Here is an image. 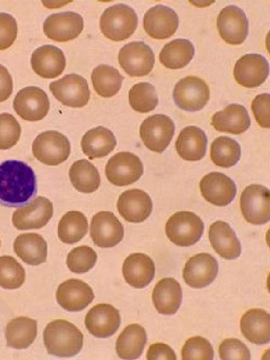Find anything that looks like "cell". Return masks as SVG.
Instances as JSON below:
<instances>
[{
  "mask_svg": "<svg viewBox=\"0 0 270 360\" xmlns=\"http://www.w3.org/2000/svg\"><path fill=\"white\" fill-rule=\"evenodd\" d=\"M37 179L33 169L18 160L0 165V205H24L37 194Z\"/></svg>",
  "mask_w": 270,
  "mask_h": 360,
  "instance_id": "obj_1",
  "label": "cell"
},
{
  "mask_svg": "<svg viewBox=\"0 0 270 360\" xmlns=\"http://www.w3.org/2000/svg\"><path fill=\"white\" fill-rule=\"evenodd\" d=\"M44 340L49 354L58 357H72L82 349L84 337L75 325L58 319L46 326Z\"/></svg>",
  "mask_w": 270,
  "mask_h": 360,
  "instance_id": "obj_2",
  "label": "cell"
},
{
  "mask_svg": "<svg viewBox=\"0 0 270 360\" xmlns=\"http://www.w3.org/2000/svg\"><path fill=\"white\" fill-rule=\"evenodd\" d=\"M137 25L136 13L125 4H117L107 8L100 21L104 37L115 42L129 39L134 34Z\"/></svg>",
  "mask_w": 270,
  "mask_h": 360,
  "instance_id": "obj_3",
  "label": "cell"
},
{
  "mask_svg": "<svg viewBox=\"0 0 270 360\" xmlns=\"http://www.w3.org/2000/svg\"><path fill=\"white\" fill-rule=\"evenodd\" d=\"M205 229L204 223L195 214L179 212L167 221L165 231L170 241L176 246L189 248L198 243Z\"/></svg>",
  "mask_w": 270,
  "mask_h": 360,
  "instance_id": "obj_4",
  "label": "cell"
},
{
  "mask_svg": "<svg viewBox=\"0 0 270 360\" xmlns=\"http://www.w3.org/2000/svg\"><path fill=\"white\" fill-rule=\"evenodd\" d=\"M32 151L36 159L41 163L58 166L68 160L71 145L64 134L56 131H46L35 139Z\"/></svg>",
  "mask_w": 270,
  "mask_h": 360,
  "instance_id": "obj_5",
  "label": "cell"
},
{
  "mask_svg": "<svg viewBox=\"0 0 270 360\" xmlns=\"http://www.w3.org/2000/svg\"><path fill=\"white\" fill-rule=\"evenodd\" d=\"M175 132L172 120L165 115H154L140 127V137L150 151L162 153L170 144Z\"/></svg>",
  "mask_w": 270,
  "mask_h": 360,
  "instance_id": "obj_6",
  "label": "cell"
},
{
  "mask_svg": "<svg viewBox=\"0 0 270 360\" xmlns=\"http://www.w3.org/2000/svg\"><path fill=\"white\" fill-rule=\"evenodd\" d=\"M211 97L206 82L194 76L179 80L175 85L173 93L176 105L184 110L196 112L205 108Z\"/></svg>",
  "mask_w": 270,
  "mask_h": 360,
  "instance_id": "obj_7",
  "label": "cell"
},
{
  "mask_svg": "<svg viewBox=\"0 0 270 360\" xmlns=\"http://www.w3.org/2000/svg\"><path fill=\"white\" fill-rule=\"evenodd\" d=\"M118 62L125 72L132 77L148 75L154 68L155 55L151 48L142 41L125 45L118 53Z\"/></svg>",
  "mask_w": 270,
  "mask_h": 360,
  "instance_id": "obj_8",
  "label": "cell"
},
{
  "mask_svg": "<svg viewBox=\"0 0 270 360\" xmlns=\"http://www.w3.org/2000/svg\"><path fill=\"white\" fill-rule=\"evenodd\" d=\"M143 174L140 158L129 152L119 153L111 158L105 167V175L113 186L124 187L136 182Z\"/></svg>",
  "mask_w": 270,
  "mask_h": 360,
  "instance_id": "obj_9",
  "label": "cell"
},
{
  "mask_svg": "<svg viewBox=\"0 0 270 360\" xmlns=\"http://www.w3.org/2000/svg\"><path fill=\"white\" fill-rule=\"evenodd\" d=\"M49 88L53 97L68 107L83 108L90 99L87 81L77 74L68 75L51 82Z\"/></svg>",
  "mask_w": 270,
  "mask_h": 360,
  "instance_id": "obj_10",
  "label": "cell"
},
{
  "mask_svg": "<svg viewBox=\"0 0 270 360\" xmlns=\"http://www.w3.org/2000/svg\"><path fill=\"white\" fill-rule=\"evenodd\" d=\"M16 113L30 122L41 121L50 109L47 94L39 87L27 86L20 90L13 101Z\"/></svg>",
  "mask_w": 270,
  "mask_h": 360,
  "instance_id": "obj_11",
  "label": "cell"
},
{
  "mask_svg": "<svg viewBox=\"0 0 270 360\" xmlns=\"http://www.w3.org/2000/svg\"><path fill=\"white\" fill-rule=\"evenodd\" d=\"M270 193L259 185L247 187L240 199V206L245 220L254 225H263L270 219Z\"/></svg>",
  "mask_w": 270,
  "mask_h": 360,
  "instance_id": "obj_12",
  "label": "cell"
},
{
  "mask_svg": "<svg viewBox=\"0 0 270 360\" xmlns=\"http://www.w3.org/2000/svg\"><path fill=\"white\" fill-rule=\"evenodd\" d=\"M217 27L221 39L231 45L243 44L249 33V21L244 11L236 6L224 8L219 15Z\"/></svg>",
  "mask_w": 270,
  "mask_h": 360,
  "instance_id": "obj_13",
  "label": "cell"
},
{
  "mask_svg": "<svg viewBox=\"0 0 270 360\" xmlns=\"http://www.w3.org/2000/svg\"><path fill=\"white\" fill-rule=\"evenodd\" d=\"M53 203L46 198L39 196L26 206L18 208L13 216V224L18 230L39 229L51 219Z\"/></svg>",
  "mask_w": 270,
  "mask_h": 360,
  "instance_id": "obj_14",
  "label": "cell"
},
{
  "mask_svg": "<svg viewBox=\"0 0 270 360\" xmlns=\"http://www.w3.org/2000/svg\"><path fill=\"white\" fill-rule=\"evenodd\" d=\"M90 236L96 246L101 248H112L122 242L124 228L112 212H101L96 214L92 219Z\"/></svg>",
  "mask_w": 270,
  "mask_h": 360,
  "instance_id": "obj_15",
  "label": "cell"
},
{
  "mask_svg": "<svg viewBox=\"0 0 270 360\" xmlns=\"http://www.w3.org/2000/svg\"><path fill=\"white\" fill-rule=\"evenodd\" d=\"M84 29L82 17L74 12L52 14L44 24L48 39L56 42H68L77 39Z\"/></svg>",
  "mask_w": 270,
  "mask_h": 360,
  "instance_id": "obj_16",
  "label": "cell"
},
{
  "mask_svg": "<svg viewBox=\"0 0 270 360\" xmlns=\"http://www.w3.org/2000/svg\"><path fill=\"white\" fill-rule=\"evenodd\" d=\"M219 274V264L215 257L207 253H201L191 257L184 269L186 283L195 289H201L212 284Z\"/></svg>",
  "mask_w": 270,
  "mask_h": 360,
  "instance_id": "obj_17",
  "label": "cell"
},
{
  "mask_svg": "<svg viewBox=\"0 0 270 360\" xmlns=\"http://www.w3.org/2000/svg\"><path fill=\"white\" fill-rule=\"evenodd\" d=\"M121 315L112 305L98 304L86 315L85 326L88 332L97 338L105 339L116 333L121 326Z\"/></svg>",
  "mask_w": 270,
  "mask_h": 360,
  "instance_id": "obj_18",
  "label": "cell"
},
{
  "mask_svg": "<svg viewBox=\"0 0 270 360\" xmlns=\"http://www.w3.org/2000/svg\"><path fill=\"white\" fill-rule=\"evenodd\" d=\"M200 188L203 198L210 203L224 207L234 200L237 188L229 176L221 172H212L201 179Z\"/></svg>",
  "mask_w": 270,
  "mask_h": 360,
  "instance_id": "obj_19",
  "label": "cell"
},
{
  "mask_svg": "<svg viewBox=\"0 0 270 360\" xmlns=\"http://www.w3.org/2000/svg\"><path fill=\"white\" fill-rule=\"evenodd\" d=\"M269 74V65L264 56L248 53L240 58L233 70L236 82L247 88H255L265 82Z\"/></svg>",
  "mask_w": 270,
  "mask_h": 360,
  "instance_id": "obj_20",
  "label": "cell"
},
{
  "mask_svg": "<svg viewBox=\"0 0 270 360\" xmlns=\"http://www.w3.org/2000/svg\"><path fill=\"white\" fill-rule=\"evenodd\" d=\"M179 27V17L172 8L158 5L150 8L143 18V28L151 38L159 40L172 37Z\"/></svg>",
  "mask_w": 270,
  "mask_h": 360,
  "instance_id": "obj_21",
  "label": "cell"
},
{
  "mask_svg": "<svg viewBox=\"0 0 270 360\" xmlns=\"http://www.w3.org/2000/svg\"><path fill=\"white\" fill-rule=\"evenodd\" d=\"M95 298L94 290L84 282L71 279L60 285L56 292L58 304L70 312L86 309Z\"/></svg>",
  "mask_w": 270,
  "mask_h": 360,
  "instance_id": "obj_22",
  "label": "cell"
},
{
  "mask_svg": "<svg viewBox=\"0 0 270 360\" xmlns=\"http://www.w3.org/2000/svg\"><path fill=\"white\" fill-rule=\"evenodd\" d=\"M117 207L120 215L127 221L142 223L152 214L153 203L146 192L132 189L120 196Z\"/></svg>",
  "mask_w": 270,
  "mask_h": 360,
  "instance_id": "obj_23",
  "label": "cell"
},
{
  "mask_svg": "<svg viewBox=\"0 0 270 360\" xmlns=\"http://www.w3.org/2000/svg\"><path fill=\"white\" fill-rule=\"evenodd\" d=\"M31 63L36 74L45 79L61 75L67 65L63 51L53 45H44L36 49Z\"/></svg>",
  "mask_w": 270,
  "mask_h": 360,
  "instance_id": "obj_24",
  "label": "cell"
},
{
  "mask_svg": "<svg viewBox=\"0 0 270 360\" xmlns=\"http://www.w3.org/2000/svg\"><path fill=\"white\" fill-rule=\"evenodd\" d=\"M123 276L131 287L143 289L153 282L155 276V264L153 259L143 253L129 255L123 265Z\"/></svg>",
  "mask_w": 270,
  "mask_h": 360,
  "instance_id": "obj_25",
  "label": "cell"
},
{
  "mask_svg": "<svg viewBox=\"0 0 270 360\" xmlns=\"http://www.w3.org/2000/svg\"><path fill=\"white\" fill-rule=\"evenodd\" d=\"M209 240L214 250L222 258L233 260L241 256V243L228 223L219 221L210 226Z\"/></svg>",
  "mask_w": 270,
  "mask_h": 360,
  "instance_id": "obj_26",
  "label": "cell"
},
{
  "mask_svg": "<svg viewBox=\"0 0 270 360\" xmlns=\"http://www.w3.org/2000/svg\"><path fill=\"white\" fill-rule=\"evenodd\" d=\"M212 125L218 131L240 135L250 129L251 119L245 106L231 104L213 115Z\"/></svg>",
  "mask_w": 270,
  "mask_h": 360,
  "instance_id": "obj_27",
  "label": "cell"
},
{
  "mask_svg": "<svg viewBox=\"0 0 270 360\" xmlns=\"http://www.w3.org/2000/svg\"><path fill=\"white\" fill-rule=\"evenodd\" d=\"M207 138L205 133L196 127H188L180 132L175 143L177 154L182 159L196 162L206 155Z\"/></svg>",
  "mask_w": 270,
  "mask_h": 360,
  "instance_id": "obj_28",
  "label": "cell"
},
{
  "mask_svg": "<svg viewBox=\"0 0 270 360\" xmlns=\"http://www.w3.org/2000/svg\"><path fill=\"white\" fill-rule=\"evenodd\" d=\"M183 289L174 278L160 281L156 285L153 301L157 311L163 315L175 314L183 302Z\"/></svg>",
  "mask_w": 270,
  "mask_h": 360,
  "instance_id": "obj_29",
  "label": "cell"
},
{
  "mask_svg": "<svg viewBox=\"0 0 270 360\" xmlns=\"http://www.w3.org/2000/svg\"><path fill=\"white\" fill-rule=\"evenodd\" d=\"M13 248L17 256L27 264L37 266L47 260L48 245L40 234H20L15 240Z\"/></svg>",
  "mask_w": 270,
  "mask_h": 360,
  "instance_id": "obj_30",
  "label": "cell"
},
{
  "mask_svg": "<svg viewBox=\"0 0 270 360\" xmlns=\"http://www.w3.org/2000/svg\"><path fill=\"white\" fill-rule=\"evenodd\" d=\"M241 331L251 343L264 345L270 341V316L263 309H253L241 319Z\"/></svg>",
  "mask_w": 270,
  "mask_h": 360,
  "instance_id": "obj_31",
  "label": "cell"
},
{
  "mask_svg": "<svg viewBox=\"0 0 270 360\" xmlns=\"http://www.w3.org/2000/svg\"><path fill=\"white\" fill-rule=\"evenodd\" d=\"M116 144L113 133L103 127L88 131L81 141L83 153L91 160L107 157L113 151Z\"/></svg>",
  "mask_w": 270,
  "mask_h": 360,
  "instance_id": "obj_32",
  "label": "cell"
},
{
  "mask_svg": "<svg viewBox=\"0 0 270 360\" xmlns=\"http://www.w3.org/2000/svg\"><path fill=\"white\" fill-rule=\"evenodd\" d=\"M145 328L137 323L126 327L116 341V352L122 359H139L147 343Z\"/></svg>",
  "mask_w": 270,
  "mask_h": 360,
  "instance_id": "obj_33",
  "label": "cell"
},
{
  "mask_svg": "<svg viewBox=\"0 0 270 360\" xmlns=\"http://www.w3.org/2000/svg\"><path fill=\"white\" fill-rule=\"evenodd\" d=\"M37 333L36 320L25 316L13 319L6 330L8 346L17 349H26L34 343Z\"/></svg>",
  "mask_w": 270,
  "mask_h": 360,
  "instance_id": "obj_34",
  "label": "cell"
},
{
  "mask_svg": "<svg viewBox=\"0 0 270 360\" xmlns=\"http://www.w3.org/2000/svg\"><path fill=\"white\" fill-rule=\"evenodd\" d=\"M195 47L188 39H175L166 44L160 54V63L170 70L188 65L195 56Z\"/></svg>",
  "mask_w": 270,
  "mask_h": 360,
  "instance_id": "obj_35",
  "label": "cell"
},
{
  "mask_svg": "<svg viewBox=\"0 0 270 360\" xmlns=\"http://www.w3.org/2000/svg\"><path fill=\"white\" fill-rule=\"evenodd\" d=\"M70 179L73 187L82 193L96 192L101 181L98 169L86 160L73 163L70 169Z\"/></svg>",
  "mask_w": 270,
  "mask_h": 360,
  "instance_id": "obj_36",
  "label": "cell"
},
{
  "mask_svg": "<svg viewBox=\"0 0 270 360\" xmlns=\"http://www.w3.org/2000/svg\"><path fill=\"white\" fill-rule=\"evenodd\" d=\"M124 79L117 70L105 65L97 67L92 73L95 91L103 98H112L117 94Z\"/></svg>",
  "mask_w": 270,
  "mask_h": 360,
  "instance_id": "obj_37",
  "label": "cell"
},
{
  "mask_svg": "<svg viewBox=\"0 0 270 360\" xmlns=\"http://www.w3.org/2000/svg\"><path fill=\"white\" fill-rule=\"evenodd\" d=\"M88 226V220L82 212H70L58 223V238L65 244L75 245L86 236Z\"/></svg>",
  "mask_w": 270,
  "mask_h": 360,
  "instance_id": "obj_38",
  "label": "cell"
},
{
  "mask_svg": "<svg viewBox=\"0 0 270 360\" xmlns=\"http://www.w3.org/2000/svg\"><path fill=\"white\" fill-rule=\"evenodd\" d=\"M241 146L234 139L227 136L216 139L211 146V158L218 167L230 168L241 159Z\"/></svg>",
  "mask_w": 270,
  "mask_h": 360,
  "instance_id": "obj_39",
  "label": "cell"
},
{
  "mask_svg": "<svg viewBox=\"0 0 270 360\" xmlns=\"http://www.w3.org/2000/svg\"><path fill=\"white\" fill-rule=\"evenodd\" d=\"M129 103L136 112L146 113L154 110L159 104L155 87L148 82H140L129 91Z\"/></svg>",
  "mask_w": 270,
  "mask_h": 360,
  "instance_id": "obj_40",
  "label": "cell"
},
{
  "mask_svg": "<svg viewBox=\"0 0 270 360\" xmlns=\"http://www.w3.org/2000/svg\"><path fill=\"white\" fill-rule=\"evenodd\" d=\"M25 280V269L15 258L0 257V287L7 290L18 289Z\"/></svg>",
  "mask_w": 270,
  "mask_h": 360,
  "instance_id": "obj_41",
  "label": "cell"
},
{
  "mask_svg": "<svg viewBox=\"0 0 270 360\" xmlns=\"http://www.w3.org/2000/svg\"><path fill=\"white\" fill-rule=\"evenodd\" d=\"M97 259L98 255L93 248L81 246L73 249L69 253L67 264L72 273L83 274L94 267Z\"/></svg>",
  "mask_w": 270,
  "mask_h": 360,
  "instance_id": "obj_42",
  "label": "cell"
},
{
  "mask_svg": "<svg viewBox=\"0 0 270 360\" xmlns=\"http://www.w3.org/2000/svg\"><path fill=\"white\" fill-rule=\"evenodd\" d=\"M21 135V127L11 114H0V150H8L15 146Z\"/></svg>",
  "mask_w": 270,
  "mask_h": 360,
  "instance_id": "obj_43",
  "label": "cell"
},
{
  "mask_svg": "<svg viewBox=\"0 0 270 360\" xmlns=\"http://www.w3.org/2000/svg\"><path fill=\"white\" fill-rule=\"evenodd\" d=\"M184 360H212L214 358L213 346L208 340L201 337L188 340L182 349Z\"/></svg>",
  "mask_w": 270,
  "mask_h": 360,
  "instance_id": "obj_44",
  "label": "cell"
},
{
  "mask_svg": "<svg viewBox=\"0 0 270 360\" xmlns=\"http://www.w3.org/2000/svg\"><path fill=\"white\" fill-rule=\"evenodd\" d=\"M220 358L224 360L229 359H251L249 348L241 340L237 339H226L219 347Z\"/></svg>",
  "mask_w": 270,
  "mask_h": 360,
  "instance_id": "obj_45",
  "label": "cell"
},
{
  "mask_svg": "<svg viewBox=\"0 0 270 360\" xmlns=\"http://www.w3.org/2000/svg\"><path fill=\"white\" fill-rule=\"evenodd\" d=\"M18 36V24L13 16L0 13V51L9 49Z\"/></svg>",
  "mask_w": 270,
  "mask_h": 360,
  "instance_id": "obj_46",
  "label": "cell"
},
{
  "mask_svg": "<svg viewBox=\"0 0 270 360\" xmlns=\"http://www.w3.org/2000/svg\"><path fill=\"white\" fill-rule=\"evenodd\" d=\"M270 96L268 94L257 96L252 102V110L258 124L264 129L270 127Z\"/></svg>",
  "mask_w": 270,
  "mask_h": 360,
  "instance_id": "obj_47",
  "label": "cell"
},
{
  "mask_svg": "<svg viewBox=\"0 0 270 360\" xmlns=\"http://www.w3.org/2000/svg\"><path fill=\"white\" fill-rule=\"evenodd\" d=\"M146 358L148 360H176V356L173 349L169 345L162 343H156L150 346L147 352Z\"/></svg>",
  "mask_w": 270,
  "mask_h": 360,
  "instance_id": "obj_48",
  "label": "cell"
},
{
  "mask_svg": "<svg viewBox=\"0 0 270 360\" xmlns=\"http://www.w3.org/2000/svg\"><path fill=\"white\" fill-rule=\"evenodd\" d=\"M13 90V78L6 68L0 65V103L6 101Z\"/></svg>",
  "mask_w": 270,
  "mask_h": 360,
  "instance_id": "obj_49",
  "label": "cell"
},
{
  "mask_svg": "<svg viewBox=\"0 0 270 360\" xmlns=\"http://www.w3.org/2000/svg\"><path fill=\"white\" fill-rule=\"evenodd\" d=\"M0 246H1V241H0Z\"/></svg>",
  "mask_w": 270,
  "mask_h": 360,
  "instance_id": "obj_50",
  "label": "cell"
}]
</instances>
